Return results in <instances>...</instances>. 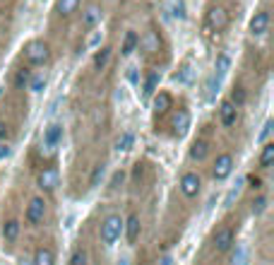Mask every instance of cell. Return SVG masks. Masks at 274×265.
Returning <instances> with one entry per match:
<instances>
[{"instance_id":"cell-1","label":"cell","mask_w":274,"mask_h":265,"mask_svg":"<svg viewBox=\"0 0 274 265\" xmlns=\"http://www.w3.org/2000/svg\"><path fill=\"white\" fill-rule=\"evenodd\" d=\"M120 231H123V220H120V215H109L106 220L101 222V241H104L106 246H113V244L118 241Z\"/></svg>"},{"instance_id":"cell-2","label":"cell","mask_w":274,"mask_h":265,"mask_svg":"<svg viewBox=\"0 0 274 265\" xmlns=\"http://www.w3.org/2000/svg\"><path fill=\"white\" fill-rule=\"evenodd\" d=\"M24 55H27V61L31 65H44L51 53H48V46H46L44 41H31V44H27V48H24Z\"/></svg>"},{"instance_id":"cell-3","label":"cell","mask_w":274,"mask_h":265,"mask_svg":"<svg viewBox=\"0 0 274 265\" xmlns=\"http://www.w3.org/2000/svg\"><path fill=\"white\" fill-rule=\"evenodd\" d=\"M207 27L212 32H224L228 27V12L226 8H221V5H214V8L207 12Z\"/></svg>"},{"instance_id":"cell-4","label":"cell","mask_w":274,"mask_h":265,"mask_svg":"<svg viewBox=\"0 0 274 265\" xmlns=\"http://www.w3.org/2000/svg\"><path fill=\"white\" fill-rule=\"evenodd\" d=\"M231 171H233V157H231V155H219V157H217L214 169H212L214 179H217V181H224V179L231 176Z\"/></svg>"},{"instance_id":"cell-5","label":"cell","mask_w":274,"mask_h":265,"mask_svg":"<svg viewBox=\"0 0 274 265\" xmlns=\"http://www.w3.org/2000/svg\"><path fill=\"white\" fill-rule=\"evenodd\" d=\"M233 244H236V234H233V229L231 227H224L214 234V248H217L219 253H226Z\"/></svg>"},{"instance_id":"cell-6","label":"cell","mask_w":274,"mask_h":265,"mask_svg":"<svg viewBox=\"0 0 274 265\" xmlns=\"http://www.w3.org/2000/svg\"><path fill=\"white\" fill-rule=\"evenodd\" d=\"M200 188H202L200 176L192 174V171L183 174V179H181V191H183V195H185V198H195V195L200 193Z\"/></svg>"},{"instance_id":"cell-7","label":"cell","mask_w":274,"mask_h":265,"mask_svg":"<svg viewBox=\"0 0 274 265\" xmlns=\"http://www.w3.org/2000/svg\"><path fill=\"white\" fill-rule=\"evenodd\" d=\"M63 140V123H51L48 128L44 130V145L48 147V155L55 150V145Z\"/></svg>"},{"instance_id":"cell-8","label":"cell","mask_w":274,"mask_h":265,"mask_svg":"<svg viewBox=\"0 0 274 265\" xmlns=\"http://www.w3.org/2000/svg\"><path fill=\"white\" fill-rule=\"evenodd\" d=\"M46 215V202L41 198H34V200L27 205V222L29 224H39Z\"/></svg>"},{"instance_id":"cell-9","label":"cell","mask_w":274,"mask_h":265,"mask_svg":"<svg viewBox=\"0 0 274 265\" xmlns=\"http://www.w3.org/2000/svg\"><path fill=\"white\" fill-rule=\"evenodd\" d=\"M219 119H221V126L224 128H231V126H236L238 121V109L231 104V101H224L219 109Z\"/></svg>"},{"instance_id":"cell-10","label":"cell","mask_w":274,"mask_h":265,"mask_svg":"<svg viewBox=\"0 0 274 265\" xmlns=\"http://www.w3.org/2000/svg\"><path fill=\"white\" fill-rule=\"evenodd\" d=\"M267 27H269V12H255V17L250 19V34H255V37H260V34H265Z\"/></svg>"},{"instance_id":"cell-11","label":"cell","mask_w":274,"mask_h":265,"mask_svg":"<svg viewBox=\"0 0 274 265\" xmlns=\"http://www.w3.org/2000/svg\"><path fill=\"white\" fill-rule=\"evenodd\" d=\"M58 171L55 169H44L41 174H39V188H44V191H55V186H58Z\"/></svg>"},{"instance_id":"cell-12","label":"cell","mask_w":274,"mask_h":265,"mask_svg":"<svg viewBox=\"0 0 274 265\" xmlns=\"http://www.w3.org/2000/svg\"><path fill=\"white\" fill-rule=\"evenodd\" d=\"M99 19H101V10L96 8V5H89V8L82 12V27L94 29L96 24H99Z\"/></svg>"},{"instance_id":"cell-13","label":"cell","mask_w":274,"mask_h":265,"mask_svg":"<svg viewBox=\"0 0 274 265\" xmlns=\"http://www.w3.org/2000/svg\"><path fill=\"white\" fill-rule=\"evenodd\" d=\"M123 229H125L128 244H135L137 237H140V217H137V215H130L128 222H123Z\"/></svg>"},{"instance_id":"cell-14","label":"cell","mask_w":274,"mask_h":265,"mask_svg":"<svg viewBox=\"0 0 274 265\" xmlns=\"http://www.w3.org/2000/svg\"><path fill=\"white\" fill-rule=\"evenodd\" d=\"M171 104H174V99H171V94H166V92H159L154 97V111L156 113H166V111L171 109Z\"/></svg>"},{"instance_id":"cell-15","label":"cell","mask_w":274,"mask_h":265,"mask_svg":"<svg viewBox=\"0 0 274 265\" xmlns=\"http://www.w3.org/2000/svg\"><path fill=\"white\" fill-rule=\"evenodd\" d=\"M207 152H210V145L204 142V140H195L190 147V157L195 159V162H202L204 157H207Z\"/></svg>"},{"instance_id":"cell-16","label":"cell","mask_w":274,"mask_h":265,"mask_svg":"<svg viewBox=\"0 0 274 265\" xmlns=\"http://www.w3.org/2000/svg\"><path fill=\"white\" fill-rule=\"evenodd\" d=\"M188 126H190V116H188V111H178L174 119V130L176 135H183L185 130H188Z\"/></svg>"},{"instance_id":"cell-17","label":"cell","mask_w":274,"mask_h":265,"mask_svg":"<svg viewBox=\"0 0 274 265\" xmlns=\"http://www.w3.org/2000/svg\"><path fill=\"white\" fill-rule=\"evenodd\" d=\"M55 263V253L51 248H39L34 253V265H53Z\"/></svg>"},{"instance_id":"cell-18","label":"cell","mask_w":274,"mask_h":265,"mask_svg":"<svg viewBox=\"0 0 274 265\" xmlns=\"http://www.w3.org/2000/svg\"><path fill=\"white\" fill-rule=\"evenodd\" d=\"M3 237H5V241H17L19 237V222L17 220H10L3 224Z\"/></svg>"},{"instance_id":"cell-19","label":"cell","mask_w":274,"mask_h":265,"mask_svg":"<svg viewBox=\"0 0 274 265\" xmlns=\"http://www.w3.org/2000/svg\"><path fill=\"white\" fill-rule=\"evenodd\" d=\"M272 162H274V142H265L262 155H260V166H262V169H269Z\"/></svg>"},{"instance_id":"cell-20","label":"cell","mask_w":274,"mask_h":265,"mask_svg":"<svg viewBox=\"0 0 274 265\" xmlns=\"http://www.w3.org/2000/svg\"><path fill=\"white\" fill-rule=\"evenodd\" d=\"M159 80H161V75L159 73H149L147 75V80H145V97H152V94H154L156 92V87H159Z\"/></svg>"},{"instance_id":"cell-21","label":"cell","mask_w":274,"mask_h":265,"mask_svg":"<svg viewBox=\"0 0 274 265\" xmlns=\"http://www.w3.org/2000/svg\"><path fill=\"white\" fill-rule=\"evenodd\" d=\"M231 68V58L226 53H219L217 55V63H214V70H217V77H224Z\"/></svg>"},{"instance_id":"cell-22","label":"cell","mask_w":274,"mask_h":265,"mask_svg":"<svg viewBox=\"0 0 274 265\" xmlns=\"http://www.w3.org/2000/svg\"><path fill=\"white\" fill-rule=\"evenodd\" d=\"M137 44H140V37H137L135 32H128V34H125V41H123V55L132 53L137 48Z\"/></svg>"},{"instance_id":"cell-23","label":"cell","mask_w":274,"mask_h":265,"mask_svg":"<svg viewBox=\"0 0 274 265\" xmlns=\"http://www.w3.org/2000/svg\"><path fill=\"white\" fill-rule=\"evenodd\" d=\"M132 145H135V135H132V133H123V135L116 140V150H120V152H128Z\"/></svg>"},{"instance_id":"cell-24","label":"cell","mask_w":274,"mask_h":265,"mask_svg":"<svg viewBox=\"0 0 274 265\" xmlns=\"http://www.w3.org/2000/svg\"><path fill=\"white\" fill-rule=\"evenodd\" d=\"M140 46H142L145 51H149V53H152V51H156V48H159V37H156L154 32H149L145 39H140Z\"/></svg>"},{"instance_id":"cell-25","label":"cell","mask_w":274,"mask_h":265,"mask_svg":"<svg viewBox=\"0 0 274 265\" xmlns=\"http://www.w3.org/2000/svg\"><path fill=\"white\" fill-rule=\"evenodd\" d=\"M109 58H111V48H101L99 53L94 55V68H96V70H104L106 63H109Z\"/></svg>"},{"instance_id":"cell-26","label":"cell","mask_w":274,"mask_h":265,"mask_svg":"<svg viewBox=\"0 0 274 265\" xmlns=\"http://www.w3.org/2000/svg\"><path fill=\"white\" fill-rule=\"evenodd\" d=\"M77 5H80V0H60L58 3V12L67 17V15H73L75 10H77Z\"/></svg>"},{"instance_id":"cell-27","label":"cell","mask_w":274,"mask_h":265,"mask_svg":"<svg viewBox=\"0 0 274 265\" xmlns=\"http://www.w3.org/2000/svg\"><path fill=\"white\" fill-rule=\"evenodd\" d=\"M29 80H31V70H19L17 73V77H15V87L17 90H24V87H29Z\"/></svg>"},{"instance_id":"cell-28","label":"cell","mask_w":274,"mask_h":265,"mask_svg":"<svg viewBox=\"0 0 274 265\" xmlns=\"http://www.w3.org/2000/svg\"><path fill=\"white\" fill-rule=\"evenodd\" d=\"M168 8H171V15H174V17L185 19V3H183V0H171Z\"/></svg>"},{"instance_id":"cell-29","label":"cell","mask_w":274,"mask_h":265,"mask_svg":"<svg viewBox=\"0 0 274 265\" xmlns=\"http://www.w3.org/2000/svg\"><path fill=\"white\" fill-rule=\"evenodd\" d=\"M104 174H106V166L99 164L96 169H94V174H91V179H89V186H91V188H96V186H99L101 179H104Z\"/></svg>"},{"instance_id":"cell-30","label":"cell","mask_w":274,"mask_h":265,"mask_svg":"<svg viewBox=\"0 0 274 265\" xmlns=\"http://www.w3.org/2000/svg\"><path fill=\"white\" fill-rule=\"evenodd\" d=\"M70 265H87V253H84L82 248H77L70 256Z\"/></svg>"},{"instance_id":"cell-31","label":"cell","mask_w":274,"mask_h":265,"mask_svg":"<svg viewBox=\"0 0 274 265\" xmlns=\"http://www.w3.org/2000/svg\"><path fill=\"white\" fill-rule=\"evenodd\" d=\"M44 84H46V77H44V75H37V77H31V80H29V90L41 92V90H44Z\"/></svg>"},{"instance_id":"cell-32","label":"cell","mask_w":274,"mask_h":265,"mask_svg":"<svg viewBox=\"0 0 274 265\" xmlns=\"http://www.w3.org/2000/svg\"><path fill=\"white\" fill-rule=\"evenodd\" d=\"M267 208V198H257L255 202H253V215H262Z\"/></svg>"},{"instance_id":"cell-33","label":"cell","mask_w":274,"mask_h":265,"mask_svg":"<svg viewBox=\"0 0 274 265\" xmlns=\"http://www.w3.org/2000/svg\"><path fill=\"white\" fill-rule=\"evenodd\" d=\"M243 101H246V92H243V90H233V101H231V104L238 109Z\"/></svg>"},{"instance_id":"cell-34","label":"cell","mask_w":274,"mask_h":265,"mask_svg":"<svg viewBox=\"0 0 274 265\" xmlns=\"http://www.w3.org/2000/svg\"><path fill=\"white\" fill-rule=\"evenodd\" d=\"M272 126H274L272 121H267V123H265V128H262V133H260V140H265V137L269 135V130H272Z\"/></svg>"},{"instance_id":"cell-35","label":"cell","mask_w":274,"mask_h":265,"mask_svg":"<svg viewBox=\"0 0 274 265\" xmlns=\"http://www.w3.org/2000/svg\"><path fill=\"white\" fill-rule=\"evenodd\" d=\"M5 133H8V126H5V121H0V140L5 137Z\"/></svg>"},{"instance_id":"cell-36","label":"cell","mask_w":274,"mask_h":265,"mask_svg":"<svg viewBox=\"0 0 274 265\" xmlns=\"http://www.w3.org/2000/svg\"><path fill=\"white\" fill-rule=\"evenodd\" d=\"M250 183H253V188H260V186H262V181H260V179H255V176L250 179Z\"/></svg>"},{"instance_id":"cell-37","label":"cell","mask_w":274,"mask_h":265,"mask_svg":"<svg viewBox=\"0 0 274 265\" xmlns=\"http://www.w3.org/2000/svg\"><path fill=\"white\" fill-rule=\"evenodd\" d=\"M128 77H130V82H137V73H135V68L130 70V75H128Z\"/></svg>"},{"instance_id":"cell-38","label":"cell","mask_w":274,"mask_h":265,"mask_svg":"<svg viewBox=\"0 0 274 265\" xmlns=\"http://www.w3.org/2000/svg\"><path fill=\"white\" fill-rule=\"evenodd\" d=\"M159 265H171V258H164V260H161Z\"/></svg>"}]
</instances>
